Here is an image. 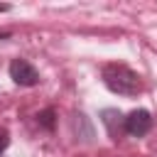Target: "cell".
<instances>
[{
  "instance_id": "6da1fadb",
  "label": "cell",
  "mask_w": 157,
  "mask_h": 157,
  "mask_svg": "<svg viewBox=\"0 0 157 157\" xmlns=\"http://www.w3.org/2000/svg\"><path fill=\"white\" fill-rule=\"evenodd\" d=\"M101 78L105 83L108 91L118 93V96H137L142 91V81L140 76L125 66V64H118V61H110L101 69Z\"/></svg>"
},
{
  "instance_id": "7a4b0ae2",
  "label": "cell",
  "mask_w": 157,
  "mask_h": 157,
  "mask_svg": "<svg viewBox=\"0 0 157 157\" xmlns=\"http://www.w3.org/2000/svg\"><path fill=\"white\" fill-rule=\"evenodd\" d=\"M152 130V115L145 108H137L125 115V132L130 137H145Z\"/></svg>"
},
{
  "instance_id": "3957f363",
  "label": "cell",
  "mask_w": 157,
  "mask_h": 157,
  "mask_svg": "<svg viewBox=\"0 0 157 157\" xmlns=\"http://www.w3.org/2000/svg\"><path fill=\"white\" fill-rule=\"evenodd\" d=\"M10 78L17 83V86H37L39 83V74L37 69L25 61V59H12L10 61Z\"/></svg>"
},
{
  "instance_id": "277c9868",
  "label": "cell",
  "mask_w": 157,
  "mask_h": 157,
  "mask_svg": "<svg viewBox=\"0 0 157 157\" xmlns=\"http://www.w3.org/2000/svg\"><path fill=\"white\" fill-rule=\"evenodd\" d=\"M101 123L105 125V130H108V135H110L113 140H118V137L125 132V115H123L120 110H115V108L101 110Z\"/></svg>"
},
{
  "instance_id": "5b68a950",
  "label": "cell",
  "mask_w": 157,
  "mask_h": 157,
  "mask_svg": "<svg viewBox=\"0 0 157 157\" xmlns=\"http://www.w3.org/2000/svg\"><path fill=\"white\" fill-rule=\"evenodd\" d=\"M74 132H76V140L93 142V125H91V120L83 113H76L74 115Z\"/></svg>"
},
{
  "instance_id": "8992f818",
  "label": "cell",
  "mask_w": 157,
  "mask_h": 157,
  "mask_svg": "<svg viewBox=\"0 0 157 157\" xmlns=\"http://www.w3.org/2000/svg\"><path fill=\"white\" fill-rule=\"evenodd\" d=\"M37 123H39V128H44V130H54V123H56V110H54V108H47V110L37 113Z\"/></svg>"
},
{
  "instance_id": "52a82bcc",
  "label": "cell",
  "mask_w": 157,
  "mask_h": 157,
  "mask_svg": "<svg viewBox=\"0 0 157 157\" xmlns=\"http://www.w3.org/2000/svg\"><path fill=\"white\" fill-rule=\"evenodd\" d=\"M7 145H10V135H7V130H0V157L7 150Z\"/></svg>"
},
{
  "instance_id": "ba28073f",
  "label": "cell",
  "mask_w": 157,
  "mask_h": 157,
  "mask_svg": "<svg viewBox=\"0 0 157 157\" xmlns=\"http://www.w3.org/2000/svg\"><path fill=\"white\" fill-rule=\"evenodd\" d=\"M5 10H10V5H0V12H5Z\"/></svg>"
}]
</instances>
